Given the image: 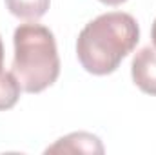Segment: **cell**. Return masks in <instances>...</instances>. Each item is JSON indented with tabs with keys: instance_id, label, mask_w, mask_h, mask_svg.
Returning a JSON list of instances; mask_svg holds the SVG:
<instances>
[{
	"instance_id": "obj_1",
	"label": "cell",
	"mask_w": 156,
	"mask_h": 155,
	"mask_svg": "<svg viewBox=\"0 0 156 155\" xmlns=\"http://www.w3.org/2000/svg\"><path fill=\"white\" fill-rule=\"evenodd\" d=\"M138 40L140 28L129 13L100 15L78 35V60L93 75H109L136 47Z\"/></svg>"
},
{
	"instance_id": "obj_2",
	"label": "cell",
	"mask_w": 156,
	"mask_h": 155,
	"mask_svg": "<svg viewBox=\"0 0 156 155\" xmlns=\"http://www.w3.org/2000/svg\"><path fill=\"white\" fill-rule=\"evenodd\" d=\"M13 73L27 93H40L60 75V59L53 33L40 24H20L15 29Z\"/></svg>"
},
{
	"instance_id": "obj_3",
	"label": "cell",
	"mask_w": 156,
	"mask_h": 155,
	"mask_svg": "<svg viewBox=\"0 0 156 155\" xmlns=\"http://www.w3.org/2000/svg\"><path fill=\"white\" fill-rule=\"evenodd\" d=\"M134 84L149 95H156V47H142L131 66Z\"/></svg>"
},
{
	"instance_id": "obj_4",
	"label": "cell",
	"mask_w": 156,
	"mask_h": 155,
	"mask_svg": "<svg viewBox=\"0 0 156 155\" xmlns=\"http://www.w3.org/2000/svg\"><path fill=\"white\" fill-rule=\"evenodd\" d=\"M58 152H67V153H104V146L96 135L91 133H71L67 137H62L55 146L47 148V153H58Z\"/></svg>"
},
{
	"instance_id": "obj_5",
	"label": "cell",
	"mask_w": 156,
	"mask_h": 155,
	"mask_svg": "<svg viewBox=\"0 0 156 155\" xmlns=\"http://www.w3.org/2000/svg\"><path fill=\"white\" fill-rule=\"evenodd\" d=\"M51 0H5L11 15L24 20H38L49 9Z\"/></svg>"
},
{
	"instance_id": "obj_6",
	"label": "cell",
	"mask_w": 156,
	"mask_h": 155,
	"mask_svg": "<svg viewBox=\"0 0 156 155\" xmlns=\"http://www.w3.org/2000/svg\"><path fill=\"white\" fill-rule=\"evenodd\" d=\"M20 82L13 71H0V112L13 108L20 97Z\"/></svg>"
},
{
	"instance_id": "obj_7",
	"label": "cell",
	"mask_w": 156,
	"mask_h": 155,
	"mask_svg": "<svg viewBox=\"0 0 156 155\" xmlns=\"http://www.w3.org/2000/svg\"><path fill=\"white\" fill-rule=\"evenodd\" d=\"M100 2H104V4H107V6H120V4H123V2H127V0H100Z\"/></svg>"
},
{
	"instance_id": "obj_8",
	"label": "cell",
	"mask_w": 156,
	"mask_h": 155,
	"mask_svg": "<svg viewBox=\"0 0 156 155\" xmlns=\"http://www.w3.org/2000/svg\"><path fill=\"white\" fill-rule=\"evenodd\" d=\"M4 68V46H2V39H0V71Z\"/></svg>"
},
{
	"instance_id": "obj_9",
	"label": "cell",
	"mask_w": 156,
	"mask_h": 155,
	"mask_svg": "<svg viewBox=\"0 0 156 155\" xmlns=\"http://www.w3.org/2000/svg\"><path fill=\"white\" fill-rule=\"evenodd\" d=\"M151 39H153V44H154V47H156V20H154V24H153V29H151Z\"/></svg>"
}]
</instances>
